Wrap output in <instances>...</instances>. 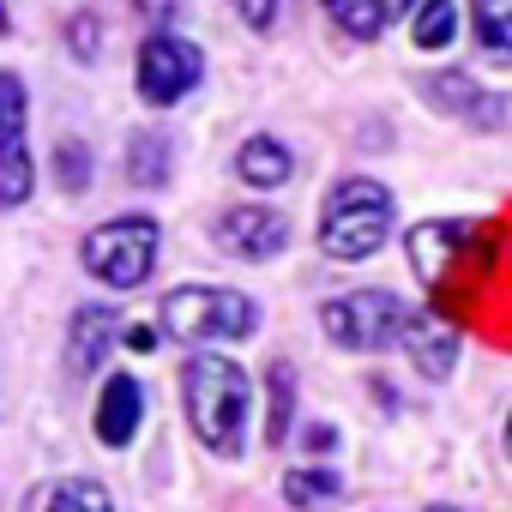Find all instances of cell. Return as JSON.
<instances>
[{
    "instance_id": "obj_1",
    "label": "cell",
    "mask_w": 512,
    "mask_h": 512,
    "mask_svg": "<svg viewBox=\"0 0 512 512\" xmlns=\"http://www.w3.org/2000/svg\"><path fill=\"white\" fill-rule=\"evenodd\" d=\"M181 398H187V422L199 434L205 452L235 458L241 452V422H247V374L229 356H193L181 374Z\"/></svg>"
},
{
    "instance_id": "obj_2",
    "label": "cell",
    "mask_w": 512,
    "mask_h": 512,
    "mask_svg": "<svg viewBox=\"0 0 512 512\" xmlns=\"http://www.w3.org/2000/svg\"><path fill=\"white\" fill-rule=\"evenodd\" d=\"M392 235V193L380 181H338L320 211V253L326 260H368Z\"/></svg>"
},
{
    "instance_id": "obj_3",
    "label": "cell",
    "mask_w": 512,
    "mask_h": 512,
    "mask_svg": "<svg viewBox=\"0 0 512 512\" xmlns=\"http://www.w3.org/2000/svg\"><path fill=\"white\" fill-rule=\"evenodd\" d=\"M163 332L181 338V344H241L253 338V326H260V314H253V302L241 290H205V284H187V290H169L163 308H157Z\"/></svg>"
},
{
    "instance_id": "obj_4",
    "label": "cell",
    "mask_w": 512,
    "mask_h": 512,
    "mask_svg": "<svg viewBox=\"0 0 512 512\" xmlns=\"http://www.w3.org/2000/svg\"><path fill=\"white\" fill-rule=\"evenodd\" d=\"M85 272L109 290H139L157 266V223L151 217H109L85 235Z\"/></svg>"
},
{
    "instance_id": "obj_5",
    "label": "cell",
    "mask_w": 512,
    "mask_h": 512,
    "mask_svg": "<svg viewBox=\"0 0 512 512\" xmlns=\"http://www.w3.org/2000/svg\"><path fill=\"white\" fill-rule=\"evenodd\" d=\"M398 320H404V302L392 290H356V296H338L320 308V326L338 350H356V356H374L386 344H398Z\"/></svg>"
},
{
    "instance_id": "obj_6",
    "label": "cell",
    "mask_w": 512,
    "mask_h": 512,
    "mask_svg": "<svg viewBox=\"0 0 512 512\" xmlns=\"http://www.w3.org/2000/svg\"><path fill=\"white\" fill-rule=\"evenodd\" d=\"M199 73H205V61H199V49H193L187 37H169V31L145 37V49H139V97H145L151 109L181 103V97L199 85Z\"/></svg>"
},
{
    "instance_id": "obj_7",
    "label": "cell",
    "mask_w": 512,
    "mask_h": 512,
    "mask_svg": "<svg viewBox=\"0 0 512 512\" xmlns=\"http://www.w3.org/2000/svg\"><path fill=\"white\" fill-rule=\"evenodd\" d=\"M31 199V151H25V85L0 73V205Z\"/></svg>"
},
{
    "instance_id": "obj_8",
    "label": "cell",
    "mask_w": 512,
    "mask_h": 512,
    "mask_svg": "<svg viewBox=\"0 0 512 512\" xmlns=\"http://www.w3.org/2000/svg\"><path fill=\"white\" fill-rule=\"evenodd\" d=\"M284 241H290V223L278 211H266V205H235L217 223V247L235 253V260H272Z\"/></svg>"
},
{
    "instance_id": "obj_9",
    "label": "cell",
    "mask_w": 512,
    "mask_h": 512,
    "mask_svg": "<svg viewBox=\"0 0 512 512\" xmlns=\"http://www.w3.org/2000/svg\"><path fill=\"white\" fill-rule=\"evenodd\" d=\"M398 344L416 362V374H428V380H446L452 362H458V326H446L440 314H404L398 320Z\"/></svg>"
},
{
    "instance_id": "obj_10",
    "label": "cell",
    "mask_w": 512,
    "mask_h": 512,
    "mask_svg": "<svg viewBox=\"0 0 512 512\" xmlns=\"http://www.w3.org/2000/svg\"><path fill=\"white\" fill-rule=\"evenodd\" d=\"M139 416H145V386L133 374H115L97 398V440L103 446H127L139 434Z\"/></svg>"
},
{
    "instance_id": "obj_11",
    "label": "cell",
    "mask_w": 512,
    "mask_h": 512,
    "mask_svg": "<svg viewBox=\"0 0 512 512\" xmlns=\"http://www.w3.org/2000/svg\"><path fill=\"white\" fill-rule=\"evenodd\" d=\"M115 338H121L115 308H79V314H73V332H67V368H73V374H97Z\"/></svg>"
},
{
    "instance_id": "obj_12",
    "label": "cell",
    "mask_w": 512,
    "mask_h": 512,
    "mask_svg": "<svg viewBox=\"0 0 512 512\" xmlns=\"http://www.w3.org/2000/svg\"><path fill=\"white\" fill-rule=\"evenodd\" d=\"M235 169H241V181H247V187H284V181L296 175V157H290V145H284V139L253 133V139L241 145Z\"/></svg>"
},
{
    "instance_id": "obj_13",
    "label": "cell",
    "mask_w": 512,
    "mask_h": 512,
    "mask_svg": "<svg viewBox=\"0 0 512 512\" xmlns=\"http://www.w3.org/2000/svg\"><path fill=\"white\" fill-rule=\"evenodd\" d=\"M470 241V229L464 223H422V229H410V266L428 278V284H440L446 278V260Z\"/></svg>"
},
{
    "instance_id": "obj_14",
    "label": "cell",
    "mask_w": 512,
    "mask_h": 512,
    "mask_svg": "<svg viewBox=\"0 0 512 512\" xmlns=\"http://www.w3.org/2000/svg\"><path fill=\"white\" fill-rule=\"evenodd\" d=\"M428 97H434L440 109H452V115H476L482 127H500V121H506V103H500V97H482L464 73H434V79H428Z\"/></svg>"
},
{
    "instance_id": "obj_15",
    "label": "cell",
    "mask_w": 512,
    "mask_h": 512,
    "mask_svg": "<svg viewBox=\"0 0 512 512\" xmlns=\"http://www.w3.org/2000/svg\"><path fill=\"white\" fill-rule=\"evenodd\" d=\"M338 494H344V476L326 470V464H302V470L284 476V500H290L296 512H320V506H332Z\"/></svg>"
},
{
    "instance_id": "obj_16",
    "label": "cell",
    "mask_w": 512,
    "mask_h": 512,
    "mask_svg": "<svg viewBox=\"0 0 512 512\" xmlns=\"http://www.w3.org/2000/svg\"><path fill=\"white\" fill-rule=\"evenodd\" d=\"M127 181H139V187L169 181V139L163 133H133L127 139Z\"/></svg>"
},
{
    "instance_id": "obj_17",
    "label": "cell",
    "mask_w": 512,
    "mask_h": 512,
    "mask_svg": "<svg viewBox=\"0 0 512 512\" xmlns=\"http://www.w3.org/2000/svg\"><path fill=\"white\" fill-rule=\"evenodd\" d=\"M410 13H416V19H410L416 49H446V43L458 37V7H452V0H416Z\"/></svg>"
},
{
    "instance_id": "obj_18",
    "label": "cell",
    "mask_w": 512,
    "mask_h": 512,
    "mask_svg": "<svg viewBox=\"0 0 512 512\" xmlns=\"http://www.w3.org/2000/svg\"><path fill=\"white\" fill-rule=\"evenodd\" d=\"M320 7L338 19V31H350V37H362V43H374V37L386 31L380 0H320Z\"/></svg>"
},
{
    "instance_id": "obj_19",
    "label": "cell",
    "mask_w": 512,
    "mask_h": 512,
    "mask_svg": "<svg viewBox=\"0 0 512 512\" xmlns=\"http://www.w3.org/2000/svg\"><path fill=\"white\" fill-rule=\"evenodd\" d=\"M470 25L488 43V55H506V43H512V0H470Z\"/></svg>"
},
{
    "instance_id": "obj_20",
    "label": "cell",
    "mask_w": 512,
    "mask_h": 512,
    "mask_svg": "<svg viewBox=\"0 0 512 512\" xmlns=\"http://www.w3.org/2000/svg\"><path fill=\"white\" fill-rule=\"evenodd\" d=\"M290 398H296V374L290 368H272V386H266V440L272 446L290 440Z\"/></svg>"
},
{
    "instance_id": "obj_21",
    "label": "cell",
    "mask_w": 512,
    "mask_h": 512,
    "mask_svg": "<svg viewBox=\"0 0 512 512\" xmlns=\"http://www.w3.org/2000/svg\"><path fill=\"white\" fill-rule=\"evenodd\" d=\"M49 512H115V500H109V488H103L97 476H73V482L55 488Z\"/></svg>"
},
{
    "instance_id": "obj_22",
    "label": "cell",
    "mask_w": 512,
    "mask_h": 512,
    "mask_svg": "<svg viewBox=\"0 0 512 512\" xmlns=\"http://www.w3.org/2000/svg\"><path fill=\"white\" fill-rule=\"evenodd\" d=\"M55 175H61L67 193H85V187H91V151H85L79 139H67V145L55 151Z\"/></svg>"
},
{
    "instance_id": "obj_23",
    "label": "cell",
    "mask_w": 512,
    "mask_h": 512,
    "mask_svg": "<svg viewBox=\"0 0 512 512\" xmlns=\"http://www.w3.org/2000/svg\"><path fill=\"white\" fill-rule=\"evenodd\" d=\"M235 7H241V19H247L253 31H272V25H278V0H235Z\"/></svg>"
},
{
    "instance_id": "obj_24",
    "label": "cell",
    "mask_w": 512,
    "mask_h": 512,
    "mask_svg": "<svg viewBox=\"0 0 512 512\" xmlns=\"http://www.w3.org/2000/svg\"><path fill=\"white\" fill-rule=\"evenodd\" d=\"M67 37H73V55H85V61L97 55V19H91V13H85V19H73V25H67Z\"/></svg>"
},
{
    "instance_id": "obj_25",
    "label": "cell",
    "mask_w": 512,
    "mask_h": 512,
    "mask_svg": "<svg viewBox=\"0 0 512 512\" xmlns=\"http://www.w3.org/2000/svg\"><path fill=\"white\" fill-rule=\"evenodd\" d=\"M127 344H133V350H157V332H145V326H133V332H127Z\"/></svg>"
},
{
    "instance_id": "obj_26",
    "label": "cell",
    "mask_w": 512,
    "mask_h": 512,
    "mask_svg": "<svg viewBox=\"0 0 512 512\" xmlns=\"http://www.w3.org/2000/svg\"><path fill=\"white\" fill-rule=\"evenodd\" d=\"M332 440H338V434H332V428H326V422H320V428H308V446H314V452H326V446H332Z\"/></svg>"
},
{
    "instance_id": "obj_27",
    "label": "cell",
    "mask_w": 512,
    "mask_h": 512,
    "mask_svg": "<svg viewBox=\"0 0 512 512\" xmlns=\"http://www.w3.org/2000/svg\"><path fill=\"white\" fill-rule=\"evenodd\" d=\"M410 7H416V0H380V13H386V19H392V13H410Z\"/></svg>"
},
{
    "instance_id": "obj_28",
    "label": "cell",
    "mask_w": 512,
    "mask_h": 512,
    "mask_svg": "<svg viewBox=\"0 0 512 512\" xmlns=\"http://www.w3.org/2000/svg\"><path fill=\"white\" fill-rule=\"evenodd\" d=\"M139 7H145V13H169V7H175V0H139Z\"/></svg>"
},
{
    "instance_id": "obj_29",
    "label": "cell",
    "mask_w": 512,
    "mask_h": 512,
    "mask_svg": "<svg viewBox=\"0 0 512 512\" xmlns=\"http://www.w3.org/2000/svg\"><path fill=\"white\" fill-rule=\"evenodd\" d=\"M428 512H458V506H428Z\"/></svg>"
},
{
    "instance_id": "obj_30",
    "label": "cell",
    "mask_w": 512,
    "mask_h": 512,
    "mask_svg": "<svg viewBox=\"0 0 512 512\" xmlns=\"http://www.w3.org/2000/svg\"><path fill=\"white\" fill-rule=\"evenodd\" d=\"M0 31H7V7H0Z\"/></svg>"
}]
</instances>
